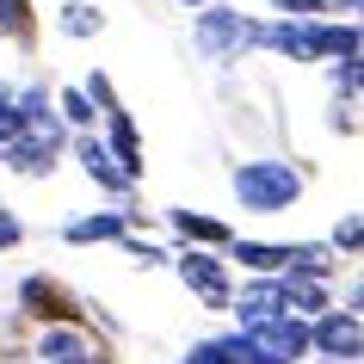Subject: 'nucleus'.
Segmentation results:
<instances>
[{"label": "nucleus", "mask_w": 364, "mask_h": 364, "mask_svg": "<svg viewBox=\"0 0 364 364\" xmlns=\"http://www.w3.org/2000/svg\"><path fill=\"white\" fill-rule=\"evenodd\" d=\"M235 198L247 210H290L303 198V173L296 167H278V161H253V167L235 173Z\"/></svg>", "instance_id": "obj_1"}, {"label": "nucleus", "mask_w": 364, "mask_h": 364, "mask_svg": "<svg viewBox=\"0 0 364 364\" xmlns=\"http://www.w3.org/2000/svg\"><path fill=\"white\" fill-rule=\"evenodd\" d=\"M241 340H247L253 352L278 358V364H296L309 352V327L296 321L290 309H272V315H259V321H241Z\"/></svg>", "instance_id": "obj_2"}, {"label": "nucleus", "mask_w": 364, "mask_h": 364, "mask_svg": "<svg viewBox=\"0 0 364 364\" xmlns=\"http://www.w3.org/2000/svg\"><path fill=\"white\" fill-rule=\"evenodd\" d=\"M25 315H38V321H62V327H80L87 321V309H80L75 290H62L56 278H25Z\"/></svg>", "instance_id": "obj_3"}, {"label": "nucleus", "mask_w": 364, "mask_h": 364, "mask_svg": "<svg viewBox=\"0 0 364 364\" xmlns=\"http://www.w3.org/2000/svg\"><path fill=\"white\" fill-rule=\"evenodd\" d=\"M235 259H241V266H253V272H309V278H321L327 272V259L315 247H266V241H241V247H235Z\"/></svg>", "instance_id": "obj_4"}, {"label": "nucleus", "mask_w": 364, "mask_h": 364, "mask_svg": "<svg viewBox=\"0 0 364 364\" xmlns=\"http://www.w3.org/2000/svg\"><path fill=\"white\" fill-rule=\"evenodd\" d=\"M253 43H272V50H284V56H296V62H315V56H327V43H321V25H309V19L253 25Z\"/></svg>", "instance_id": "obj_5"}, {"label": "nucleus", "mask_w": 364, "mask_h": 364, "mask_svg": "<svg viewBox=\"0 0 364 364\" xmlns=\"http://www.w3.org/2000/svg\"><path fill=\"white\" fill-rule=\"evenodd\" d=\"M198 43H204V56H235V50H241V43H253V25H241V13H223V6H216V13H204V19H198Z\"/></svg>", "instance_id": "obj_6"}, {"label": "nucleus", "mask_w": 364, "mask_h": 364, "mask_svg": "<svg viewBox=\"0 0 364 364\" xmlns=\"http://www.w3.org/2000/svg\"><path fill=\"white\" fill-rule=\"evenodd\" d=\"M179 278H186V284H192L210 309H229V278H223V266H216V259H204V253H186V259H179Z\"/></svg>", "instance_id": "obj_7"}, {"label": "nucleus", "mask_w": 364, "mask_h": 364, "mask_svg": "<svg viewBox=\"0 0 364 364\" xmlns=\"http://www.w3.org/2000/svg\"><path fill=\"white\" fill-rule=\"evenodd\" d=\"M309 346H321L333 358H358V315H321V327L309 333Z\"/></svg>", "instance_id": "obj_8"}, {"label": "nucleus", "mask_w": 364, "mask_h": 364, "mask_svg": "<svg viewBox=\"0 0 364 364\" xmlns=\"http://www.w3.org/2000/svg\"><path fill=\"white\" fill-rule=\"evenodd\" d=\"M38 358L43 364H93V346L80 340V327H56V333H43Z\"/></svg>", "instance_id": "obj_9"}, {"label": "nucleus", "mask_w": 364, "mask_h": 364, "mask_svg": "<svg viewBox=\"0 0 364 364\" xmlns=\"http://www.w3.org/2000/svg\"><path fill=\"white\" fill-rule=\"evenodd\" d=\"M105 112H112V149H117V167H124V173L136 179V173H142V149H136V124H130V112H124L117 99L105 105Z\"/></svg>", "instance_id": "obj_10"}, {"label": "nucleus", "mask_w": 364, "mask_h": 364, "mask_svg": "<svg viewBox=\"0 0 364 364\" xmlns=\"http://www.w3.org/2000/svg\"><path fill=\"white\" fill-rule=\"evenodd\" d=\"M80 167L93 173L99 186H112V192H124V186H130V173H124V167H112V154L99 149L93 136H87V142H80Z\"/></svg>", "instance_id": "obj_11"}, {"label": "nucleus", "mask_w": 364, "mask_h": 364, "mask_svg": "<svg viewBox=\"0 0 364 364\" xmlns=\"http://www.w3.org/2000/svg\"><path fill=\"white\" fill-rule=\"evenodd\" d=\"M173 229L186 235V241H210V247H223V241H229V229H223V223H210V216H192V210H173Z\"/></svg>", "instance_id": "obj_12"}, {"label": "nucleus", "mask_w": 364, "mask_h": 364, "mask_svg": "<svg viewBox=\"0 0 364 364\" xmlns=\"http://www.w3.org/2000/svg\"><path fill=\"white\" fill-rule=\"evenodd\" d=\"M124 235V223L117 216H87V223H68V241L75 247H87V241H117Z\"/></svg>", "instance_id": "obj_13"}, {"label": "nucleus", "mask_w": 364, "mask_h": 364, "mask_svg": "<svg viewBox=\"0 0 364 364\" xmlns=\"http://www.w3.org/2000/svg\"><path fill=\"white\" fill-rule=\"evenodd\" d=\"M0 31H13L19 43L38 38V25H31V0H0Z\"/></svg>", "instance_id": "obj_14"}, {"label": "nucleus", "mask_w": 364, "mask_h": 364, "mask_svg": "<svg viewBox=\"0 0 364 364\" xmlns=\"http://www.w3.org/2000/svg\"><path fill=\"white\" fill-rule=\"evenodd\" d=\"M278 296H284V309H321V284H315V278H296V272H290L284 284H278Z\"/></svg>", "instance_id": "obj_15"}, {"label": "nucleus", "mask_w": 364, "mask_h": 364, "mask_svg": "<svg viewBox=\"0 0 364 364\" xmlns=\"http://www.w3.org/2000/svg\"><path fill=\"white\" fill-rule=\"evenodd\" d=\"M272 309H284V296H278V284H259L241 296V321H259V315H272Z\"/></svg>", "instance_id": "obj_16"}, {"label": "nucleus", "mask_w": 364, "mask_h": 364, "mask_svg": "<svg viewBox=\"0 0 364 364\" xmlns=\"http://www.w3.org/2000/svg\"><path fill=\"white\" fill-rule=\"evenodd\" d=\"M62 31H68V38H87V31H99V13H93V6H68Z\"/></svg>", "instance_id": "obj_17"}, {"label": "nucleus", "mask_w": 364, "mask_h": 364, "mask_svg": "<svg viewBox=\"0 0 364 364\" xmlns=\"http://www.w3.org/2000/svg\"><path fill=\"white\" fill-rule=\"evenodd\" d=\"M62 117H68V124H93V105H87V93H62Z\"/></svg>", "instance_id": "obj_18"}, {"label": "nucleus", "mask_w": 364, "mask_h": 364, "mask_svg": "<svg viewBox=\"0 0 364 364\" xmlns=\"http://www.w3.org/2000/svg\"><path fill=\"white\" fill-rule=\"evenodd\" d=\"M186 364H235V352H229V346H192V358H186Z\"/></svg>", "instance_id": "obj_19"}, {"label": "nucleus", "mask_w": 364, "mask_h": 364, "mask_svg": "<svg viewBox=\"0 0 364 364\" xmlns=\"http://www.w3.org/2000/svg\"><path fill=\"white\" fill-rule=\"evenodd\" d=\"M278 13H290V19H315V13H327L321 0H272Z\"/></svg>", "instance_id": "obj_20"}, {"label": "nucleus", "mask_w": 364, "mask_h": 364, "mask_svg": "<svg viewBox=\"0 0 364 364\" xmlns=\"http://www.w3.org/2000/svg\"><path fill=\"white\" fill-rule=\"evenodd\" d=\"M13 241H19V223H13V216L0 210V247H13Z\"/></svg>", "instance_id": "obj_21"}, {"label": "nucleus", "mask_w": 364, "mask_h": 364, "mask_svg": "<svg viewBox=\"0 0 364 364\" xmlns=\"http://www.w3.org/2000/svg\"><path fill=\"white\" fill-rule=\"evenodd\" d=\"M93 364H105V358H99V352H93Z\"/></svg>", "instance_id": "obj_22"}, {"label": "nucleus", "mask_w": 364, "mask_h": 364, "mask_svg": "<svg viewBox=\"0 0 364 364\" xmlns=\"http://www.w3.org/2000/svg\"><path fill=\"white\" fill-rule=\"evenodd\" d=\"M186 6H198V0H186Z\"/></svg>", "instance_id": "obj_23"}]
</instances>
